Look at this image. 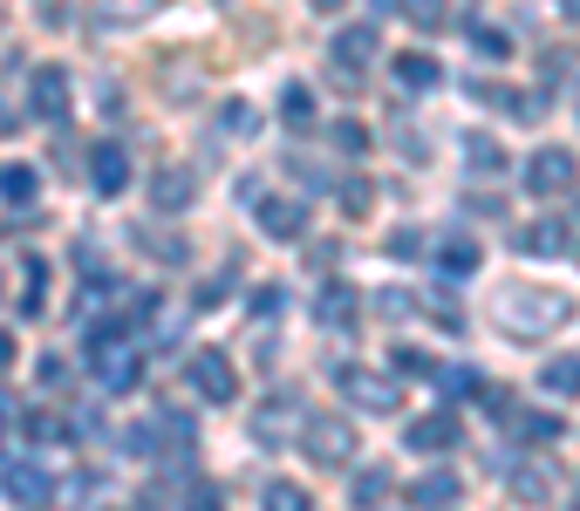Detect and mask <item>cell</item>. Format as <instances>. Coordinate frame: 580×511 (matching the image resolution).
<instances>
[{"label": "cell", "instance_id": "cell-42", "mask_svg": "<svg viewBox=\"0 0 580 511\" xmlns=\"http://www.w3.org/2000/svg\"><path fill=\"white\" fill-rule=\"evenodd\" d=\"M0 137H14V110H8V102H0Z\"/></svg>", "mask_w": 580, "mask_h": 511}, {"label": "cell", "instance_id": "cell-43", "mask_svg": "<svg viewBox=\"0 0 580 511\" xmlns=\"http://www.w3.org/2000/svg\"><path fill=\"white\" fill-rule=\"evenodd\" d=\"M314 8H321V14H335V8H342V0H314Z\"/></svg>", "mask_w": 580, "mask_h": 511}, {"label": "cell", "instance_id": "cell-14", "mask_svg": "<svg viewBox=\"0 0 580 511\" xmlns=\"http://www.w3.org/2000/svg\"><path fill=\"white\" fill-rule=\"evenodd\" d=\"M0 198H8L14 212H28V204L41 198V171L35 164H8V171H0Z\"/></svg>", "mask_w": 580, "mask_h": 511}, {"label": "cell", "instance_id": "cell-35", "mask_svg": "<svg viewBox=\"0 0 580 511\" xmlns=\"http://www.w3.org/2000/svg\"><path fill=\"white\" fill-rule=\"evenodd\" d=\"M21 429H28L35 444H48V437H62V423L48 416V409H28V416H21Z\"/></svg>", "mask_w": 580, "mask_h": 511}, {"label": "cell", "instance_id": "cell-16", "mask_svg": "<svg viewBox=\"0 0 580 511\" xmlns=\"http://www.w3.org/2000/svg\"><path fill=\"white\" fill-rule=\"evenodd\" d=\"M513 437L519 444H553L560 437V416H553V409H513Z\"/></svg>", "mask_w": 580, "mask_h": 511}, {"label": "cell", "instance_id": "cell-45", "mask_svg": "<svg viewBox=\"0 0 580 511\" xmlns=\"http://www.w3.org/2000/svg\"><path fill=\"white\" fill-rule=\"evenodd\" d=\"M573 511H580V498H573Z\"/></svg>", "mask_w": 580, "mask_h": 511}, {"label": "cell", "instance_id": "cell-29", "mask_svg": "<svg viewBox=\"0 0 580 511\" xmlns=\"http://www.w3.org/2000/svg\"><path fill=\"white\" fill-rule=\"evenodd\" d=\"M403 14H410V28H423V35L444 28V0H403Z\"/></svg>", "mask_w": 580, "mask_h": 511}, {"label": "cell", "instance_id": "cell-21", "mask_svg": "<svg viewBox=\"0 0 580 511\" xmlns=\"http://www.w3.org/2000/svg\"><path fill=\"white\" fill-rule=\"evenodd\" d=\"M41 307H48V266L41 260H21V314H41Z\"/></svg>", "mask_w": 580, "mask_h": 511}, {"label": "cell", "instance_id": "cell-2", "mask_svg": "<svg viewBox=\"0 0 580 511\" xmlns=\"http://www.w3.org/2000/svg\"><path fill=\"white\" fill-rule=\"evenodd\" d=\"M519 171H526V191H533V198H560V191H573V185H580V158H573L567 144L533 150V158H526Z\"/></svg>", "mask_w": 580, "mask_h": 511}, {"label": "cell", "instance_id": "cell-7", "mask_svg": "<svg viewBox=\"0 0 580 511\" xmlns=\"http://www.w3.org/2000/svg\"><path fill=\"white\" fill-rule=\"evenodd\" d=\"M89 191L96 198H123V191H131V150H123V144H96L89 150Z\"/></svg>", "mask_w": 580, "mask_h": 511}, {"label": "cell", "instance_id": "cell-20", "mask_svg": "<svg viewBox=\"0 0 580 511\" xmlns=\"http://www.w3.org/2000/svg\"><path fill=\"white\" fill-rule=\"evenodd\" d=\"M8 491L21 504H48V471L41 464H8Z\"/></svg>", "mask_w": 580, "mask_h": 511}, {"label": "cell", "instance_id": "cell-37", "mask_svg": "<svg viewBox=\"0 0 580 511\" xmlns=\"http://www.w3.org/2000/svg\"><path fill=\"white\" fill-rule=\"evenodd\" d=\"M35 375H41V389H62V382H69V362H55V354H41V369H35Z\"/></svg>", "mask_w": 580, "mask_h": 511}, {"label": "cell", "instance_id": "cell-32", "mask_svg": "<svg viewBox=\"0 0 580 511\" xmlns=\"http://www.w3.org/2000/svg\"><path fill=\"white\" fill-rule=\"evenodd\" d=\"M335 150H348V158H356V150H369V130H362L356 116H342V123H335Z\"/></svg>", "mask_w": 580, "mask_h": 511}, {"label": "cell", "instance_id": "cell-28", "mask_svg": "<svg viewBox=\"0 0 580 511\" xmlns=\"http://www.w3.org/2000/svg\"><path fill=\"white\" fill-rule=\"evenodd\" d=\"M281 116H287V123H308V116H314V89H308V83H287V89H281Z\"/></svg>", "mask_w": 580, "mask_h": 511}, {"label": "cell", "instance_id": "cell-38", "mask_svg": "<svg viewBox=\"0 0 580 511\" xmlns=\"http://www.w3.org/2000/svg\"><path fill=\"white\" fill-rule=\"evenodd\" d=\"M185 511H219V491H212V484H198V491L185 498Z\"/></svg>", "mask_w": 580, "mask_h": 511}, {"label": "cell", "instance_id": "cell-24", "mask_svg": "<svg viewBox=\"0 0 580 511\" xmlns=\"http://www.w3.org/2000/svg\"><path fill=\"white\" fill-rule=\"evenodd\" d=\"M348 498H356V511H375L390 498V471H362L356 484H348Z\"/></svg>", "mask_w": 580, "mask_h": 511}, {"label": "cell", "instance_id": "cell-12", "mask_svg": "<svg viewBox=\"0 0 580 511\" xmlns=\"http://www.w3.org/2000/svg\"><path fill=\"white\" fill-rule=\"evenodd\" d=\"M254 212H260L267 239H300V233H308V204H294V198H260Z\"/></svg>", "mask_w": 580, "mask_h": 511}, {"label": "cell", "instance_id": "cell-33", "mask_svg": "<svg viewBox=\"0 0 580 511\" xmlns=\"http://www.w3.org/2000/svg\"><path fill=\"white\" fill-rule=\"evenodd\" d=\"M437 382H444V396H451V402H458V396H478V369H444Z\"/></svg>", "mask_w": 580, "mask_h": 511}, {"label": "cell", "instance_id": "cell-25", "mask_svg": "<svg viewBox=\"0 0 580 511\" xmlns=\"http://www.w3.org/2000/svg\"><path fill=\"white\" fill-rule=\"evenodd\" d=\"M465 158H471V171H485V177H492V171H506V150H498L492 137H478V130L465 137Z\"/></svg>", "mask_w": 580, "mask_h": 511}, {"label": "cell", "instance_id": "cell-36", "mask_svg": "<svg viewBox=\"0 0 580 511\" xmlns=\"http://www.w3.org/2000/svg\"><path fill=\"white\" fill-rule=\"evenodd\" d=\"M396 369H403V375H437V362H431L423 348H396Z\"/></svg>", "mask_w": 580, "mask_h": 511}, {"label": "cell", "instance_id": "cell-22", "mask_svg": "<svg viewBox=\"0 0 580 511\" xmlns=\"http://www.w3.org/2000/svg\"><path fill=\"white\" fill-rule=\"evenodd\" d=\"M260 504H267V511H314V498H308V491H300V484H294V477H273V484H267V491H260Z\"/></svg>", "mask_w": 580, "mask_h": 511}, {"label": "cell", "instance_id": "cell-44", "mask_svg": "<svg viewBox=\"0 0 580 511\" xmlns=\"http://www.w3.org/2000/svg\"><path fill=\"white\" fill-rule=\"evenodd\" d=\"M560 8H567V14H573V21H580V0H560Z\"/></svg>", "mask_w": 580, "mask_h": 511}, {"label": "cell", "instance_id": "cell-23", "mask_svg": "<svg viewBox=\"0 0 580 511\" xmlns=\"http://www.w3.org/2000/svg\"><path fill=\"white\" fill-rule=\"evenodd\" d=\"M437 260H444L451 273H478V260H485V252H478V239H465V233H451V239L437 246Z\"/></svg>", "mask_w": 580, "mask_h": 511}, {"label": "cell", "instance_id": "cell-15", "mask_svg": "<svg viewBox=\"0 0 580 511\" xmlns=\"http://www.w3.org/2000/svg\"><path fill=\"white\" fill-rule=\"evenodd\" d=\"M396 83L410 89V96H431V89L444 83V68H437L431 55H417V48H410V55H396Z\"/></svg>", "mask_w": 580, "mask_h": 511}, {"label": "cell", "instance_id": "cell-34", "mask_svg": "<svg viewBox=\"0 0 580 511\" xmlns=\"http://www.w3.org/2000/svg\"><path fill=\"white\" fill-rule=\"evenodd\" d=\"M513 491L540 504V498H553V477H546V471H519V477H513Z\"/></svg>", "mask_w": 580, "mask_h": 511}, {"label": "cell", "instance_id": "cell-4", "mask_svg": "<svg viewBox=\"0 0 580 511\" xmlns=\"http://www.w3.org/2000/svg\"><path fill=\"white\" fill-rule=\"evenodd\" d=\"M28 110L48 123V130H62V123L75 116V89H69V68H35L28 83Z\"/></svg>", "mask_w": 580, "mask_h": 511}, {"label": "cell", "instance_id": "cell-13", "mask_svg": "<svg viewBox=\"0 0 580 511\" xmlns=\"http://www.w3.org/2000/svg\"><path fill=\"white\" fill-rule=\"evenodd\" d=\"M458 498H465V477H458V471H423V477L410 484V504H417V511H451Z\"/></svg>", "mask_w": 580, "mask_h": 511}, {"label": "cell", "instance_id": "cell-26", "mask_svg": "<svg viewBox=\"0 0 580 511\" xmlns=\"http://www.w3.org/2000/svg\"><path fill=\"white\" fill-rule=\"evenodd\" d=\"M137 246H144V252H158V260H164V266H185V260H192V246H185L178 233H144Z\"/></svg>", "mask_w": 580, "mask_h": 511}, {"label": "cell", "instance_id": "cell-3", "mask_svg": "<svg viewBox=\"0 0 580 511\" xmlns=\"http://www.w3.org/2000/svg\"><path fill=\"white\" fill-rule=\"evenodd\" d=\"M300 450H308L314 464L342 471L348 457H356V423H348V416H308V423H300Z\"/></svg>", "mask_w": 580, "mask_h": 511}, {"label": "cell", "instance_id": "cell-41", "mask_svg": "<svg viewBox=\"0 0 580 511\" xmlns=\"http://www.w3.org/2000/svg\"><path fill=\"white\" fill-rule=\"evenodd\" d=\"M0 369H14V335L0 327Z\"/></svg>", "mask_w": 580, "mask_h": 511}, {"label": "cell", "instance_id": "cell-30", "mask_svg": "<svg viewBox=\"0 0 580 511\" xmlns=\"http://www.w3.org/2000/svg\"><path fill=\"white\" fill-rule=\"evenodd\" d=\"M369 204H375V191H369V177H342V212H348V219H362Z\"/></svg>", "mask_w": 580, "mask_h": 511}, {"label": "cell", "instance_id": "cell-8", "mask_svg": "<svg viewBox=\"0 0 580 511\" xmlns=\"http://www.w3.org/2000/svg\"><path fill=\"white\" fill-rule=\"evenodd\" d=\"M144 191H150V212H171V219H178V212H192V204H198V177H192L185 164H164Z\"/></svg>", "mask_w": 580, "mask_h": 511}, {"label": "cell", "instance_id": "cell-31", "mask_svg": "<svg viewBox=\"0 0 580 511\" xmlns=\"http://www.w3.org/2000/svg\"><path fill=\"white\" fill-rule=\"evenodd\" d=\"M158 429H164V437L178 444V450L192 444V416H185V409H158Z\"/></svg>", "mask_w": 580, "mask_h": 511}, {"label": "cell", "instance_id": "cell-17", "mask_svg": "<svg viewBox=\"0 0 580 511\" xmlns=\"http://www.w3.org/2000/svg\"><path fill=\"white\" fill-rule=\"evenodd\" d=\"M519 252H526V260H553V252H567V225H526V233H519Z\"/></svg>", "mask_w": 580, "mask_h": 511}, {"label": "cell", "instance_id": "cell-40", "mask_svg": "<svg viewBox=\"0 0 580 511\" xmlns=\"http://www.w3.org/2000/svg\"><path fill=\"white\" fill-rule=\"evenodd\" d=\"M390 252H396V260H417L423 239H417V233H396V246H390Z\"/></svg>", "mask_w": 580, "mask_h": 511}, {"label": "cell", "instance_id": "cell-6", "mask_svg": "<svg viewBox=\"0 0 580 511\" xmlns=\"http://www.w3.org/2000/svg\"><path fill=\"white\" fill-rule=\"evenodd\" d=\"M185 375H192V389L206 396V402H233V396H239V375H233V362H225L219 348H198Z\"/></svg>", "mask_w": 580, "mask_h": 511}, {"label": "cell", "instance_id": "cell-10", "mask_svg": "<svg viewBox=\"0 0 580 511\" xmlns=\"http://www.w3.org/2000/svg\"><path fill=\"white\" fill-rule=\"evenodd\" d=\"M342 396L356 402V409H369V416H390V409H396V382H390V375H362V369H342Z\"/></svg>", "mask_w": 580, "mask_h": 511}, {"label": "cell", "instance_id": "cell-39", "mask_svg": "<svg viewBox=\"0 0 580 511\" xmlns=\"http://www.w3.org/2000/svg\"><path fill=\"white\" fill-rule=\"evenodd\" d=\"M273 307H281V287H254V321L273 314Z\"/></svg>", "mask_w": 580, "mask_h": 511}, {"label": "cell", "instance_id": "cell-18", "mask_svg": "<svg viewBox=\"0 0 580 511\" xmlns=\"http://www.w3.org/2000/svg\"><path fill=\"white\" fill-rule=\"evenodd\" d=\"M219 130H225V137H260V110H254L246 96H225V102H219Z\"/></svg>", "mask_w": 580, "mask_h": 511}, {"label": "cell", "instance_id": "cell-19", "mask_svg": "<svg viewBox=\"0 0 580 511\" xmlns=\"http://www.w3.org/2000/svg\"><path fill=\"white\" fill-rule=\"evenodd\" d=\"M540 389L546 396H580V354H553L540 369Z\"/></svg>", "mask_w": 580, "mask_h": 511}, {"label": "cell", "instance_id": "cell-9", "mask_svg": "<svg viewBox=\"0 0 580 511\" xmlns=\"http://www.w3.org/2000/svg\"><path fill=\"white\" fill-rule=\"evenodd\" d=\"M458 416H451V409H437V416H417L410 429H403V444H410L417 457H437V450H458Z\"/></svg>", "mask_w": 580, "mask_h": 511}, {"label": "cell", "instance_id": "cell-5", "mask_svg": "<svg viewBox=\"0 0 580 511\" xmlns=\"http://www.w3.org/2000/svg\"><path fill=\"white\" fill-rule=\"evenodd\" d=\"M89 375H96V389L131 396V389H137V375H144V348H131V341L96 348V354H89Z\"/></svg>", "mask_w": 580, "mask_h": 511}, {"label": "cell", "instance_id": "cell-1", "mask_svg": "<svg viewBox=\"0 0 580 511\" xmlns=\"http://www.w3.org/2000/svg\"><path fill=\"white\" fill-rule=\"evenodd\" d=\"M573 321V300L553 294V287H513L498 294V327L506 335H553V327Z\"/></svg>", "mask_w": 580, "mask_h": 511}, {"label": "cell", "instance_id": "cell-11", "mask_svg": "<svg viewBox=\"0 0 580 511\" xmlns=\"http://www.w3.org/2000/svg\"><path fill=\"white\" fill-rule=\"evenodd\" d=\"M356 314H362V294L342 287V279H328V287L314 294V321L335 327V335H348V327H356Z\"/></svg>", "mask_w": 580, "mask_h": 511}, {"label": "cell", "instance_id": "cell-27", "mask_svg": "<svg viewBox=\"0 0 580 511\" xmlns=\"http://www.w3.org/2000/svg\"><path fill=\"white\" fill-rule=\"evenodd\" d=\"M465 35H471V55H485V62H506V55H513V41L498 35V28H478V21H471Z\"/></svg>", "mask_w": 580, "mask_h": 511}]
</instances>
